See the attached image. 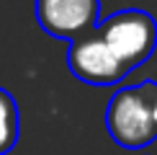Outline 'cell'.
<instances>
[{"instance_id":"obj_1","label":"cell","mask_w":157,"mask_h":155,"mask_svg":"<svg viewBox=\"0 0 157 155\" xmlns=\"http://www.w3.org/2000/svg\"><path fill=\"white\" fill-rule=\"evenodd\" d=\"M126 73L144 65L157 49V21L147 10L126 8L95 26Z\"/></svg>"},{"instance_id":"obj_2","label":"cell","mask_w":157,"mask_h":155,"mask_svg":"<svg viewBox=\"0 0 157 155\" xmlns=\"http://www.w3.org/2000/svg\"><path fill=\"white\" fill-rule=\"evenodd\" d=\"M106 127L116 145L126 150H142L157 140V129L139 88H121L113 93L106 109Z\"/></svg>"},{"instance_id":"obj_3","label":"cell","mask_w":157,"mask_h":155,"mask_svg":"<svg viewBox=\"0 0 157 155\" xmlns=\"http://www.w3.org/2000/svg\"><path fill=\"white\" fill-rule=\"evenodd\" d=\"M67 67L77 80L88 85H113L129 75L111 47L103 42V36L98 34V29H90L70 42Z\"/></svg>"},{"instance_id":"obj_4","label":"cell","mask_w":157,"mask_h":155,"mask_svg":"<svg viewBox=\"0 0 157 155\" xmlns=\"http://www.w3.org/2000/svg\"><path fill=\"white\" fill-rule=\"evenodd\" d=\"M101 18V0H36V21L54 39L72 42L95 29Z\"/></svg>"},{"instance_id":"obj_5","label":"cell","mask_w":157,"mask_h":155,"mask_svg":"<svg viewBox=\"0 0 157 155\" xmlns=\"http://www.w3.org/2000/svg\"><path fill=\"white\" fill-rule=\"evenodd\" d=\"M21 132V116H18V103L5 88H0V155L13 150Z\"/></svg>"},{"instance_id":"obj_6","label":"cell","mask_w":157,"mask_h":155,"mask_svg":"<svg viewBox=\"0 0 157 155\" xmlns=\"http://www.w3.org/2000/svg\"><path fill=\"white\" fill-rule=\"evenodd\" d=\"M136 88H139L142 98H144L147 109H149V116H152V124L157 129V80H144V83H139Z\"/></svg>"}]
</instances>
